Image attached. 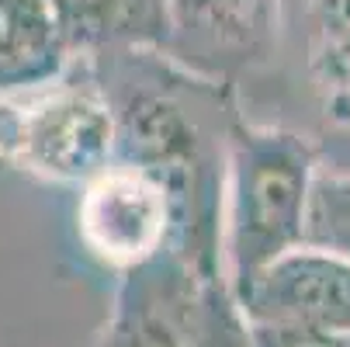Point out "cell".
Returning a JSON list of instances; mask_svg holds the SVG:
<instances>
[{
  "label": "cell",
  "mask_w": 350,
  "mask_h": 347,
  "mask_svg": "<svg viewBox=\"0 0 350 347\" xmlns=\"http://www.w3.org/2000/svg\"><path fill=\"white\" fill-rule=\"evenodd\" d=\"M70 60L49 0H0V94L53 77Z\"/></svg>",
  "instance_id": "cell-7"
},
{
  "label": "cell",
  "mask_w": 350,
  "mask_h": 347,
  "mask_svg": "<svg viewBox=\"0 0 350 347\" xmlns=\"http://www.w3.org/2000/svg\"><path fill=\"white\" fill-rule=\"evenodd\" d=\"M180 337L184 347H254V330L222 278L191 288L180 309Z\"/></svg>",
  "instance_id": "cell-9"
},
{
  "label": "cell",
  "mask_w": 350,
  "mask_h": 347,
  "mask_svg": "<svg viewBox=\"0 0 350 347\" xmlns=\"http://www.w3.org/2000/svg\"><path fill=\"white\" fill-rule=\"evenodd\" d=\"M254 347H343V337L323 333H298V330H271V326H250Z\"/></svg>",
  "instance_id": "cell-10"
},
{
  "label": "cell",
  "mask_w": 350,
  "mask_h": 347,
  "mask_svg": "<svg viewBox=\"0 0 350 347\" xmlns=\"http://www.w3.org/2000/svg\"><path fill=\"white\" fill-rule=\"evenodd\" d=\"M115 160V112L90 56L0 94V164L53 184H83Z\"/></svg>",
  "instance_id": "cell-2"
},
{
  "label": "cell",
  "mask_w": 350,
  "mask_h": 347,
  "mask_svg": "<svg viewBox=\"0 0 350 347\" xmlns=\"http://www.w3.org/2000/svg\"><path fill=\"white\" fill-rule=\"evenodd\" d=\"M298 246L350 264V167H329L319 160L306 194Z\"/></svg>",
  "instance_id": "cell-8"
},
{
  "label": "cell",
  "mask_w": 350,
  "mask_h": 347,
  "mask_svg": "<svg viewBox=\"0 0 350 347\" xmlns=\"http://www.w3.org/2000/svg\"><path fill=\"white\" fill-rule=\"evenodd\" d=\"M250 326L343 337L350 333V264L295 246L232 292Z\"/></svg>",
  "instance_id": "cell-4"
},
{
  "label": "cell",
  "mask_w": 350,
  "mask_h": 347,
  "mask_svg": "<svg viewBox=\"0 0 350 347\" xmlns=\"http://www.w3.org/2000/svg\"><path fill=\"white\" fill-rule=\"evenodd\" d=\"M170 42L167 56L187 70L243 63L274 35L278 0H167Z\"/></svg>",
  "instance_id": "cell-5"
},
{
  "label": "cell",
  "mask_w": 350,
  "mask_h": 347,
  "mask_svg": "<svg viewBox=\"0 0 350 347\" xmlns=\"http://www.w3.org/2000/svg\"><path fill=\"white\" fill-rule=\"evenodd\" d=\"M73 56L108 49H163L170 42L167 0H49Z\"/></svg>",
  "instance_id": "cell-6"
},
{
  "label": "cell",
  "mask_w": 350,
  "mask_h": 347,
  "mask_svg": "<svg viewBox=\"0 0 350 347\" xmlns=\"http://www.w3.org/2000/svg\"><path fill=\"white\" fill-rule=\"evenodd\" d=\"M174 212L167 188L135 164L111 160L80 184L77 233L83 250L111 271H132L170 246Z\"/></svg>",
  "instance_id": "cell-3"
},
{
  "label": "cell",
  "mask_w": 350,
  "mask_h": 347,
  "mask_svg": "<svg viewBox=\"0 0 350 347\" xmlns=\"http://www.w3.org/2000/svg\"><path fill=\"white\" fill-rule=\"evenodd\" d=\"M319 150L281 125L239 122L226 132L219 198V271L229 292L295 250Z\"/></svg>",
  "instance_id": "cell-1"
}]
</instances>
